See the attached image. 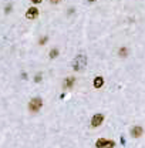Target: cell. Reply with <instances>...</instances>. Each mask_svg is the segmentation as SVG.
Wrapping results in <instances>:
<instances>
[{
	"label": "cell",
	"mask_w": 145,
	"mask_h": 148,
	"mask_svg": "<svg viewBox=\"0 0 145 148\" xmlns=\"http://www.w3.org/2000/svg\"><path fill=\"white\" fill-rule=\"evenodd\" d=\"M142 127H140V125H135V127H132V130H131V135L134 137V138H140L141 135H142Z\"/></svg>",
	"instance_id": "obj_5"
},
{
	"label": "cell",
	"mask_w": 145,
	"mask_h": 148,
	"mask_svg": "<svg viewBox=\"0 0 145 148\" xmlns=\"http://www.w3.org/2000/svg\"><path fill=\"white\" fill-rule=\"evenodd\" d=\"M118 53H120V56H121V57H127V54H128V50H127V47H121Z\"/></svg>",
	"instance_id": "obj_9"
},
{
	"label": "cell",
	"mask_w": 145,
	"mask_h": 148,
	"mask_svg": "<svg viewBox=\"0 0 145 148\" xmlns=\"http://www.w3.org/2000/svg\"><path fill=\"white\" fill-rule=\"evenodd\" d=\"M41 106H43L41 98L36 97V98H33V100L30 101V104H28V110H30V111H33V113H37V111L41 108Z\"/></svg>",
	"instance_id": "obj_2"
},
{
	"label": "cell",
	"mask_w": 145,
	"mask_h": 148,
	"mask_svg": "<svg viewBox=\"0 0 145 148\" xmlns=\"http://www.w3.org/2000/svg\"><path fill=\"white\" fill-rule=\"evenodd\" d=\"M37 16H38V10H37L36 7H30V9L27 10V13H26V17H27V19H30V20L36 19Z\"/></svg>",
	"instance_id": "obj_4"
},
{
	"label": "cell",
	"mask_w": 145,
	"mask_h": 148,
	"mask_svg": "<svg viewBox=\"0 0 145 148\" xmlns=\"http://www.w3.org/2000/svg\"><path fill=\"white\" fill-rule=\"evenodd\" d=\"M50 1H51V3H54V4H56V3H58V1H61V0H50Z\"/></svg>",
	"instance_id": "obj_16"
},
{
	"label": "cell",
	"mask_w": 145,
	"mask_h": 148,
	"mask_svg": "<svg viewBox=\"0 0 145 148\" xmlns=\"http://www.w3.org/2000/svg\"><path fill=\"white\" fill-rule=\"evenodd\" d=\"M104 121V115L103 114H95V115H93V118H91V127H100L101 125V123Z\"/></svg>",
	"instance_id": "obj_3"
},
{
	"label": "cell",
	"mask_w": 145,
	"mask_h": 148,
	"mask_svg": "<svg viewBox=\"0 0 145 148\" xmlns=\"http://www.w3.org/2000/svg\"><path fill=\"white\" fill-rule=\"evenodd\" d=\"M88 1H95V0H88Z\"/></svg>",
	"instance_id": "obj_17"
},
{
	"label": "cell",
	"mask_w": 145,
	"mask_h": 148,
	"mask_svg": "<svg viewBox=\"0 0 145 148\" xmlns=\"http://www.w3.org/2000/svg\"><path fill=\"white\" fill-rule=\"evenodd\" d=\"M114 147H115V143H114V141H108V140H107V143H105L104 148H114Z\"/></svg>",
	"instance_id": "obj_11"
},
{
	"label": "cell",
	"mask_w": 145,
	"mask_h": 148,
	"mask_svg": "<svg viewBox=\"0 0 145 148\" xmlns=\"http://www.w3.org/2000/svg\"><path fill=\"white\" fill-rule=\"evenodd\" d=\"M74 81H75V80H74L73 77H68V78L66 80V83H64V88H71V87L74 86Z\"/></svg>",
	"instance_id": "obj_7"
},
{
	"label": "cell",
	"mask_w": 145,
	"mask_h": 148,
	"mask_svg": "<svg viewBox=\"0 0 145 148\" xmlns=\"http://www.w3.org/2000/svg\"><path fill=\"white\" fill-rule=\"evenodd\" d=\"M40 80H41V74L38 73V74H36V77H34V81H36V83H40Z\"/></svg>",
	"instance_id": "obj_12"
},
{
	"label": "cell",
	"mask_w": 145,
	"mask_h": 148,
	"mask_svg": "<svg viewBox=\"0 0 145 148\" xmlns=\"http://www.w3.org/2000/svg\"><path fill=\"white\" fill-rule=\"evenodd\" d=\"M85 66H87V57L84 54H78L73 61V68L75 71H83L85 68Z\"/></svg>",
	"instance_id": "obj_1"
},
{
	"label": "cell",
	"mask_w": 145,
	"mask_h": 148,
	"mask_svg": "<svg viewBox=\"0 0 145 148\" xmlns=\"http://www.w3.org/2000/svg\"><path fill=\"white\" fill-rule=\"evenodd\" d=\"M103 86H104V78L100 77V76L95 77V78H94V87H95V88H101Z\"/></svg>",
	"instance_id": "obj_6"
},
{
	"label": "cell",
	"mask_w": 145,
	"mask_h": 148,
	"mask_svg": "<svg viewBox=\"0 0 145 148\" xmlns=\"http://www.w3.org/2000/svg\"><path fill=\"white\" fill-rule=\"evenodd\" d=\"M58 56V50L57 48H53L51 51H50V58H56Z\"/></svg>",
	"instance_id": "obj_10"
},
{
	"label": "cell",
	"mask_w": 145,
	"mask_h": 148,
	"mask_svg": "<svg viewBox=\"0 0 145 148\" xmlns=\"http://www.w3.org/2000/svg\"><path fill=\"white\" fill-rule=\"evenodd\" d=\"M10 10H11V6H9V7H6V13H9Z\"/></svg>",
	"instance_id": "obj_15"
},
{
	"label": "cell",
	"mask_w": 145,
	"mask_h": 148,
	"mask_svg": "<svg viewBox=\"0 0 145 148\" xmlns=\"http://www.w3.org/2000/svg\"><path fill=\"white\" fill-rule=\"evenodd\" d=\"M46 41H47V37H43V38L40 40V44H44Z\"/></svg>",
	"instance_id": "obj_13"
},
{
	"label": "cell",
	"mask_w": 145,
	"mask_h": 148,
	"mask_svg": "<svg viewBox=\"0 0 145 148\" xmlns=\"http://www.w3.org/2000/svg\"><path fill=\"white\" fill-rule=\"evenodd\" d=\"M105 143H107V140H105V138H100V140L95 143V147H97V148H104Z\"/></svg>",
	"instance_id": "obj_8"
},
{
	"label": "cell",
	"mask_w": 145,
	"mask_h": 148,
	"mask_svg": "<svg viewBox=\"0 0 145 148\" xmlns=\"http://www.w3.org/2000/svg\"><path fill=\"white\" fill-rule=\"evenodd\" d=\"M34 4H38V3H41V0H31Z\"/></svg>",
	"instance_id": "obj_14"
}]
</instances>
